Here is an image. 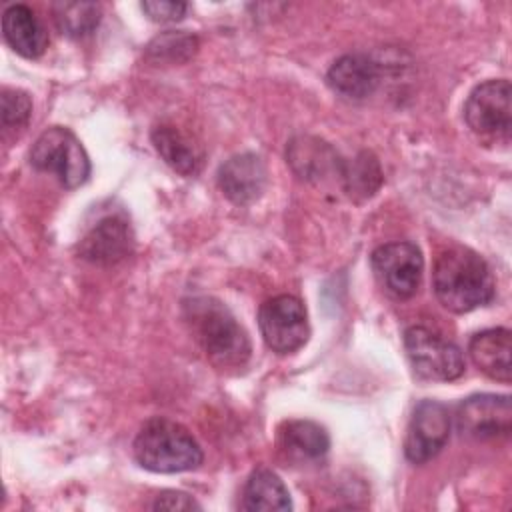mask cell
Segmentation results:
<instances>
[{
  "instance_id": "6da1fadb",
  "label": "cell",
  "mask_w": 512,
  "mask_h": 512,
  "mask_svg": "<svg viewBox=\"0 0 512 512\" xmlns=\"http://www.w3.org/2000/svg\"><path fill=\"white\" fill-rule=\"evenodd\" d=\"M432 286L438 302L454 314L472 312L494 298V278L488 264L462 246H452L436 258Z\"/></svg>"
},
{
  "instance_id": "7a4b0ae2",
  "label": "cell",
  "mask_w": 512,
  "mask_h": 512,
  "mask_svg": "<svg viewBox=\"0 0 512 512\" xmlns=\"http://www.w3.org/2000/svg\"><path fill=\"white\" fill-rule=\"evenodd\" d=\"M186 322L206 358L220 370L242 368L250 358V340L232 312L214 298L186 302Z\"/></svg>"
},
{
  "instance_id": "3957f363",
  "label": "cell",
  "mask_w": 512,
  "mask_h": 512,
  "mask_svg": "<svg viewBox=\"0 0 512 512\" xmlns=\"http://www.w3.org/2000/svg\"><path fill=\"white\" fill-rule=\"evenodd\" d=\"M132 450L142 468L160 474L194 470L202 462V450L194 436L182 424L160 416L142 424Z\"/></svg>"
},
{
  "instance_id": "277c9868",
  "label": "cell",
  "mask_w": 512,
  "mask_h": 512,
  "mask_svg": "<svg viewBox=\"0 0 512 512\" xmlns=\"http://www.w3.org/2000/svg\"><path fill=\"white\" fill-rule=\"evenodd\" d=\"M30 164L54 174L68 190L82 186L90 176V158L76 138V134L64 126L46 128L30 150Z\"/></svg>"
},
{
  "instance_id": "5b68a950",
  "label": "cell",
  "mask_w": 512,
  "mask_h": 512,
  "mask_svg": "<svg viewBox=\"0 0 512 512\" xmlns=\"http://www.w3.org/2000/svg\"><path fill=\"white\" fill-rule=\"evenodd\" d=\"M510 98L512 88L506 78L478 84L464 104L468 128L484 142L508 144L512 132Z\"/></svg>"
},
{
  "instance_id": "8992f818",
  "label": "cell",
  "mask_w": 512,
  "mask_h": 512,
  "mask_svg": "<svg viewBox=\"0 0 512 512\" xmlns=\"http://www.w3.org/2000/svg\"><path fill=\"white\" fill-rule=\"evenodd\" d=\"M404 348L414 372L426 380L450 382L464 374L462 350L426 326H410L404 332Z\"/></svg>"
},
{
  "instance_id": "52a82bcc",
  "label": "cell",
  "mask_w": 512,
  "mask_h": 512,
  "mask_svg": "<svg viewBox=\"0 0 512 512\" xmlns=\"http://www.w3.org/2000/svg\"><path fill=\"white\" fill-rule=\"evenodd\" d=\"M258 326L266 346L276 354H292L310 336L304 304L290 294L268 298L258 310Z\"/></svg>"
},
{
  "instance_id": "ba28073f",
  "label": "cell",
  "mask_w": 512,
  "mask_h": 512,
  "mask_svg": "<svg viewBox=\"0 0 512 512\" xmlns=\"http://www.w3.org/2000/svg\"><path fill=\"white\" fill-rule=\"evenodd\" d=\"M372 270L392 296L406 300L420 288L424 258L412 242H388L372 252Z\"/></svg>"
},
{
  "instance_id": "9c48e42d",
  "label": "cell",
  "mask_w": 512,
  "mask_h": 512,
  "mask_svg": "<svg viewBox=\"0 0 512 512\" xmlns=\"http://www.w3.org/2000/svg\"><path fill=\"white\" fill-rule=\"evenodd\" d=\"M456 428L470 440H494L510 434L512 406L506 394H474L458 404Z\"/></svg>"
},
{
  "instance_id": "30bf717a",
  "label": "cell",
  "mask_w": 512,
  "mask_h": 512,
  "mask_svg": "<svg viewBox=\"0 0 512 512\" xmlns=\"http://www.w3.org/2000/svg\"><path fill=\"white\" fill-rule=\"evenodd\" d=\"M450 438V414L444 404L436 400H422L410 418L404 454L412 464L432 460Z\"/></svg>"
},
{
  "instance_id": "8fae6325",
  "label": "cell",
  "mask_w": 512,
  "mask_h": 512,
  "mask_svg": "<svg viewBox=\"0 0 512 512\" xmlns=\"http://www.w3.org/2000/svg\"><path fill=\"white\" fill-rule=\"evenodd\" d=\"M134 246L130 224L120 216L98 220L80 240L78 254L98 266H114L122 262Z\"/></svg>"
},
{
  "instance_id": "7c38bea8",
  "label": "cell",
  "mask_w": 512,
  "mask_h": 512,
  "mask_svg": "<svg viewBox=\"0 0 512 512\" xmlns=\"http://www.w3.org/2000/svg\"><path fill=\"white\" fill-rule=\"evenodd\" d=\"M266 178L268 172L262 158L252 152L232 156L218 170V186L222 194L238 206L258 200L266 188Z\"/></svg>"
},
{
  "instance_id": "4fadbf2b",
  "label": "cell",
  "mask_w": 512,
  "mask_h": 512,
  "mask_svg": "<svg viewBox=\"0 0 512 512\" xmlns=\"http://www.w3.org/2000/svg\"><path fill=\"white\" fill-rule=\"evenodd\" d=\"M328 86L346 98H366L380 84L378 62L366 54H344L332 62L326 74Z\"/></svg>"
},
{
  "instance_id": "5bb4252c",
  "label": "cell",
  "mask_w": 512,
  "mask_h": 512,
  "mask_svg": "<svg viewBox=\"0 0 512 512\" xmlns=\"http://www.w3.org/2000/svg\"><path fill=\"white\" fill-rule=\"evenodd\" d=\"M468 352L476 368L492 380L504 384L512 380V334L508 328H490L474 334Z\"/></svg>"
},
{
  "instance_id": "9a60e30c",
  "label": "cell",
  "mask_w": 512,
  "mask_h": 512,
  "mask_svg": "<svg viewBox=\"0 0 512 512\" xmlns=\"http://www.w3.org/2000/svg\"><path fill=\"white\" fill-rule=\"evenodd\" d=\"M2 34L8 46L24 58H38L48 46L46 28L26 4H12L4 10Z\"/></svg>"
},
{
  "instance_id": "2e32d148",
  "label": "cell",
  "mask_w": 512,
  "mask_h": 512,
  "mask_svg": "<svg viewBox=\"0 0 512 512\" xmlns=\"http://www.w3.org/2000/svg\"><path fill=\"white\" fill-rule=\"evenodd\" d=\"M152 144L162 160L182 176H196L204 164V150L186 132L172 124L154 126Z\"/></svg>"
},
{
  "instance_id": "e0dca14e",
  "label": "cell",
  "mask_w": 512,
  "mask_h": 512,
  "mask_svg": "<svg viewBox=\"0 0 512 512\" xmlns=\"http://www.w3.org/2000/svg\"><path fill=\"white\" fill-rule=\"evenodd\" d=\"M282 452L296 462L318 460L330 448L328 432L312 420H288L278 432Z\"/></svg>"
},
{
  "instance_id": "ac0fdd59",
  "label": "cell",
  "mask_w": 512,
  "mask_h": 512,
  "mask_svg": "<svg viewBox=\"0 0 512 512\" xmlns=\"http://www.w3.org/2000/svg\"><path fill=\"white\" fill-rule=\"evenodd\" d=\"M286 158L294 172L308 180L326 176L328 172H336L340 176L342 170L338 154L326 142L312 136L294 138L286 148Z\"/></svg>"
},
{
  "instance_id": "d6986e66",
  "label": "cell",
  "mask_w": 512,
  "mask_h": 512,
  "mask_svg": "<svg viewBox=\"0 0 512 512\" xmlns=\"http://www.w3.org/2000/svg\"><path fill=\"white\" fill-rule=\"evenodd\" d=\"M242 508L256 512V510H290L292 500L288 488L280 480L276 472L270 468H256L242 494Z\"/></svg>"
},
{
  "instance_id": "ffe728a7",
  "label": "cell",
  "mask_w": 512,
  "mask_h": 512,
  "mask_svg": "<svg viewBox=\"0 0 512 512\" xmlns=\"http://www.w3.org/2000/svg\"><path fill=\"white\" fill-rule=\"evenodd\" d=\"M340 178L344 190L358 200L370 198L382 184V170L372 152H360L354 160L342 162Z\"/></svg>"
},
{
  "instance_id": "44dd1931",
  "label": "cell",
  "mask_w": 512,
  "mask_h": 512,
  "mask_svg": "<svg viewBox=\"0 0 512 512\" xmlns=\"http://www.w3.org/2000/svg\"><path fill=\"white\" fill-rule=\"evenodd\" d=\"M52 10L56 26L70 38L92 34L102 18V8L96 2H56Z\"/></svg>"
},
{
  "instance_id": "7402d4cb",
  "label": "cell",
  "mask_w": 512,
  "mask_h": 512,
  "mask_svg": "<svg viewBox=\"0 0 512 512\" xmlns=\"http://www.w3.org/2000/svg\"><path fill=\"white\" fill-rule=\"evenodd\" d=\"M198 52V38L184 30H166L158 34L146 48V56L152 62L182 64Z\"/></svg>"
},
{
  "instance_id": "603a6c76",
  "label": "cell",
  "mask_w": 512,
  "mask_h": 512,
  "mask_svg": "<svg viewBox=\"0 0 512 512\" xmlns=\"http://www.w3.org/2000/svg\"><path fill=\"white\" fill-rule=\"evenodd\" d=\"M0 114L4 128H24L32 116L30 96L16 88H4L0 96Z\"/></svg>"
},
{
  "instance_id": "cb8c5ba5",
  "label": "cell",
  "mask_w": 512,
  "mask_h": 512,
  "mask_svg": "<svg viewBox=\"0 0 512 512\" xmlns=\"http://www.w3.org/2000/svg\"><path fill=\"white\" fill-rule=\"evenodd\" d=\"M140 8L150 20L166 24V22L182 20L188 10V4L176 2V0H146L140 4Z\"/></svg>"
},
{
  "instance_id": "d4e9b609",
  "label": "cell",
  "mask_w": 512,
  "mask_h": 512,
  "mask_svg": "<svg viewBox=\"0 0 512 512\" xmlns=\"http://www.w3.org/2000/svg\"><path fill=\"white\" fill-rule=\"evenodd\" d=\"M152 508L154 510H200V504L186 492L166 490L156 496Z\"/></svg>"
}]
</instances>
